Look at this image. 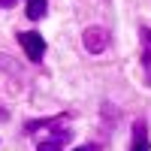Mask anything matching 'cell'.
<instances>
[{
	"label": "cell",
	"instance_id": "5b68a950",
	"mask_svg": "<svg viewBox=\"0 0 151 151\" xmlns=\"http://www.w3.org/2000/svg\"><path fill=\"white\" fill-rule=\"evenodd\" d=\"M130 151H151V142H148V127L145 121H133V142H130Z\"/></svg>",
	"mask_w": 151,
	"mask_h": 151
},
{
	"label": "cell",
	"instance_id": "8992f818",
	"mask_svg": "<svg viewBox=\"0 0 151 151\" xmlns=\"http://www.w3.org/2000/svg\"><path fill=\"white\" fill-rule=\"evenodd\" d=\"M73 115H70V112H60V115H55V118H40V121H27V124H24V133H36V130H40V127H60V124H64V121H70Z\"/></svg>",
	"mask_w": 151,
	"mask_h": 151
},
{
	"label": "cell",
	"instance_id": "ba28073f",
	"mask_svg": "<svg viewBox=\"0 0 151 151\" xmlns=\"http://www.w3.org/2000/svg\"><path fill=\"white\" fill-rule=\"evenodd\" d=\"M73 151H100V145H94V142H88V145H79V148H73Z\"/></svg>",
	"mask_w": 151,
	"mask_h": 151
},
{
	"label": "cell",
	"instance_id": "9c48e42d",
	"mask_svg": "<svg viewBox=\"0 0 151 151\" xmlns=\"http://www.w3.org/2000/svg\"><path fill=\"white\" fill-rule=\"evenodd\" d=\"M0 6H3V9H12V6H15V0H0Z\"/></svg>",
	"mask_w": 151,
	"mask_h": 151
},
{
	"label": "cell",
	"instance_id": "277c9868",
	"mask_svg": "<svg viewBox=\"0 0 151 151\" xmlns=\"http://www.w3.org/2000/svg\"><path fill=\"white\" fill-rule=\"evenodd\" d=\"M139 40H142V70H145V85L151 88V27L139 30Z\"/></svg>",
	"mask_w": 151,
	"mask_h": 151
},
{
	"label": "cell",
	"instance_id": "3957f363",
	"mask_svg": "<svg viewBox=\"0 0 151 151\" xmlns=\"http://www.w3.org/2000/svg\"><path fill=\"white\" fill-rule=\"evenodd\" d=\"M70 139H73V130L70 127H58L48 139H42L40 145H36V151H64Z\"/></svg>",
	"mask_w": 151,
	"mask_h": 151
},
{
	"label": "cell",
	"instance_id": "6da1fadb",
	"mask_svg": "<svg viewBox=\"0 0 151 151\" xmlns=\"http://www.w3.org/2000/svg\"><path fill=\"white\" fill-rule=\"evenodd\" d=\"M82 45L88 55H103L109 48V30L100 27V24H91V27L82 30Z\"/></svg>",
	"mask_w": 151,
	"mask_h": 151
},
{
	"label": "cell",
	"instance_id": "52a82bcc",
	"mask_svg": "<svg viewBox=\"0 0 151 151\" xmlns=\"http://www.w3.org/2000/svg\"><path fill=\"white\" fill-rule=\"evenodd\" d=\"M24 12H27L30 21H40L48 12V0H27V3H24Z\"/></svg>",
	"mask_w": 151,
	"mask_h": 151
},
{
	"label": "cell",
	"instance_id": "7a4b0ae2",
	"mask_svg": "<svg viewBox=\"0 0 151 151\" xmlns=\"http://www.w3.org/2000/svg\"><path fill=\"white\" fill-rule=\"evenodd\" d=\"M18 42H21L24 55H27L33 64H40V60H42V55H45V40H42L36 30H21V33H18Z\"/></svg>",
	"mask_w": 151,
	"mask_h": 151
}]
</instances>
